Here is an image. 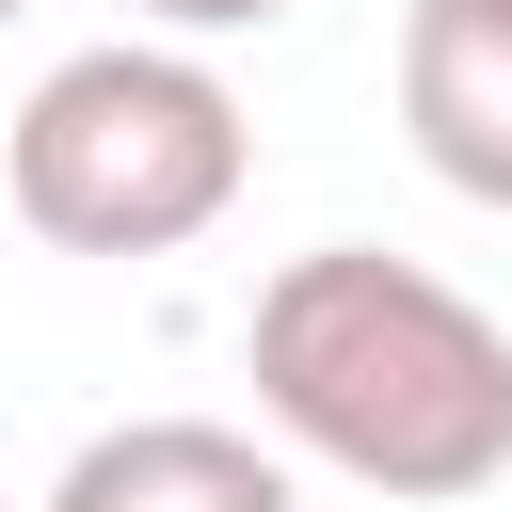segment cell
I'll return each mask as SVG.
<instances>
[{
  "mask_svg": "<svg viewBox=\"0 0 512 512\" xmlns=\"http://www.w3.org/2000/svg\"><path fill=\"white\" fill-rule=\"evenodd\" d=\"M240 368H256V416L304 464L368 480V496L448 512V496L512 480V336L448 272H416L384 240L288 256L256 288V320H240Z\"/></svg>",
  "mask_w": 512,
  "mask_h": 512,
  "instance_id": "1",
  "label": "cell"
},
{
  "mask_svg": "<svg viewBox=\"0 0 512 512\" xmlns=\"http://www.w3.org/2000/svg\"><path fill=\"white\" fill-rule=\"evenodd\" d=\"M16 224L64 240V256H176L240 208L256 176V128H240V80L176 32H112V48H64L32 96H16Z\"/></svg>",
  "mask_w": 512,
  "mask_h": 512,
  "instance_id": "2",
  "label": "cell"
},
{
  "mask_svg": "<svg viewBox=\"0 0 512 512\" xmlns=\"http://www.w3.org/2000/svg\"><path fill=\"white\" fill-rule=\"evenodd\" d=\"M400 128L432 192L512 208V0H400Z\"/></svg>",
  "mask_w": 512,
  "mask_h": 512,
  "instance_id": "3",
  "label": "cell"
},
{
  "mask_svg": "<svg viewBox=\"0 0 512 512\" xmlns=\"http://www.w3.org/2000/svg\"><path fill=\"white\" fill-rule=\"evenodd\" d=\"M48 512H304V496H288V464H272L256 432H224V416H112V432L64 448Z\"/></svg>",
  "mask_w": 512,
  "mask_h": 512,
  "instance_id": "4",
  "label": "cell"
},
{
  "mask_svg": "<svg viewBox=\"0 0 512 512\" xmlns=\"http://www.w3.org/2000/svg\"><path fill=\"white\" fill-rule=\"evenodd\" d=\"M144 16H160V32H176V48H224V32H272V16H288V0H144Z\"/></svg>",
  "mask_w": 512,
  "mask_h": 512,
  "instance_id": "5",
  "label": "cell"
},
{
  "mask_svg": "<svg viewBox=\"0 0 512 512\" xmlns=\"http://www.w3.org/2000/svg\"><path fill=\"white\" fill-rule=\"evenodd\" d=\"M0 16H32V0H0Z\"/></svg>",
  "mask_w": 512,
  "mask_h": 512,
  "instance_id": "6",
  "label": "cell"
}]
</instances>
